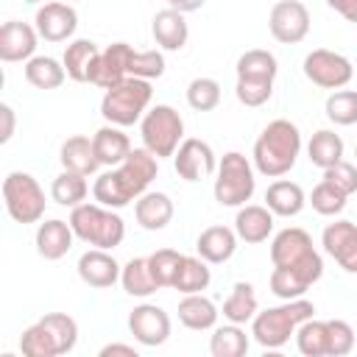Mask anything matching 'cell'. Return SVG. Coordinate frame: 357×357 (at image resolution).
<instances>
[{"mask_svg":"<svg viewBox=\"0 0 357 357\" xmlns=\"http://www.w3.org/2000/svg\"><path fill=\"white\" fill-rule=\"evenodd\" d=\"M271 262V293L282 301L301 298L324 276V259L315 251L312 237L298 226H287L273 237Z\"/></svg>","mask_w":357,"mask_h":357,"instance_id":"cell-1","label":"cell"},{"mask_svg":"<svg viewBox=\"0 0 357 357\" xmlns=\"http://www.w3.org/2000/svg\"><path fill=\"white\" fill-rule=\"evenodd\" d=\"M156 173H159V159L145 145L131 148L126 162H120L117 167H109L106 173H100L95 178L92 195L98 204H103L109 209H123L131 201H137L142 192H148Z\"/></svg>","mask_w":357,"mask_h":357,"instance_id":"cell-2","label":"cell"},{"mask_svg":"<svg viewBox=\"0 0 357 357\" xmlns=\"http://www.w3.org/2000/svg\"><path fill=\"white\" fill-rule=\"evenodd\" d=\"M298 153H301L298 126L279 117V120H271L262 128V134L257 137V142H254V167L268 178H279V176L293 170Z\"/></svg>","mask_w":357,"mask_h":357,"instance_id":"cell-3","label":"cell"},{"mask_svg":"<svg viewBox=\"0 0 357 357\" xmlns=\"http://www.w3.org/2000/svg\"><path fill=\"white\" fill-rule=\"evenodd\" d=\"M312 315H315L312 301H307L304 296L290 298L284 304H276V307H268V310L257 312L254 321H251V335L262 349H282L296 335L298 324L312 318Z\"/></svg>","mask_w":357,"mask_h":357,"instance_id":"cell-4","label":"cell"},{"mask_svg":"<svg viewBox=\"0 0 357 357\" xmlns=\"http://www.w3.org/2000/svg\"><path fill=\"white\" fill-rule=\"evenodd\" d=\"M70 226L78 240H84L92 248H117L126 237V223L117 212H112L103 204H78L70 212Z\"/></svg>","mask_w":357,"mask_h":357,"instance_id":"cell-5","label":"cell"},{"mask_svg":"<svg viewBox=\"0 0 357 357\" xmlns=\"http://www.w3.org/2000/svg\"><path fill=\"white\" fill-rule=\"evenodd\" d=\"M151 98H153L151 81L128 75L126 81H120V84H114L112 89L103 92L100 114H103L106 123L126 128V126H134L137 120H142Z\"/></svg>","mask_w":357,"mask_h":357,"instance_id":"cell-6","label":"cell"},{"mask_svg":"<svg viewBox=\"0 0 357 357\" xmlns=\"http://www.w3.org/2000/svg\"><path fill=\"white\" fill-rule=\"evenodd\" d=\"M139 134H142V145L156 159H165V156H173L176 148L181 145V139H184V120H181V114L173 106L156 103L151 112L142 114Z\"/></svg>","mask_w":357,"mask_h":357,"instance_id":"cell-7","label":"cell"},{"mask_svg":"<svg viewBox=\"0 0 357 357\" xmlns=\"http://www.w3.org/2000/svg\"><path fill=\"white\" fill-rule=\"evenodd\" d=\"M254 190H257V178H254L251 162L237 151L223 153L218 165V178L212 187L215 201L220 206H243L245 201H251Z\"/></svg>","mask_w":357,"mask_h":357,"instance_id":"cell-8","label":"cell"},{"mask_svg":"<svg viewBox=\"0 0 357 357\" xmlns=\"http://www.w3.org/2000/svg\"><path fill=\"white\" fill-rule=\"evenodd\" d=\"M3 204L11 220L17 223H39L45 215V190L31 173L14 170L3 178Z\"/></svg>","mask_w":357,"mask_h":357,"instance_id":"cell-9","label":"cell"},{"mask_svg":"<svg viewBox=\"0 0 357 357\" xmlns=\"http://www.w3.org/2000/svg\"><path fill=\"white\" fill-rule=\"evenodd\" d=\"M304 75L321 89H343L351 81L354 67L343 53L318 47L304 56Z\"/></svg>","mask_w":357,"mask_h":357,"instance_id":"cell-10","label":"cell"},{"mask_svg":"<svg viewBox=\"0 0 357 357\" xmlns=\"http://www.w3.org/2000/svg\"><path fill=\"white\" fill-rule=\"evenodd\" d=\"M271 36L282 45H298L310 33V11L301 0H279L268 14Z\"/></svg>","mask_w":357,"mask_h":357,"instance_id":"cell-11","label":"cell"},{"mask_svg":"<svg viewBox=\"0 0 357 357\" xmlns=\"http://www.w3.org/2000/svg\"><path fill=\"white\" fill-rule=\"evenodd\" d=\"M128 332L139 346H162L170 337V315L156 304H137L128 312Z\"/></svg>","mask_w":357,"mask_h":357,"instance_id":"cell-12","label":"cell"},{"mask_svg":"<svg viewBox=\"0 0 357 357\" xmlns=\"http://www.w3.org/2000/svg\"><path fill=\"white\" fill-rule=\"evenodd\" d=\"M173 167H176L178 178L201 181V178L212 176V170H215V151L204 139H195V137L181 139V145L173 153Z\"/></svg>","mask_w":357,"mask_h":357,"instance_id":"cell-13","label":"cell"},{"mask_svg":"<svg viewBox=\"0 0 357 357\" xmlns=\"http://www.w3.org/2000/svg\"><path fill=\"white\" fill-rule=\"evenodd\" d=\"M321 245L346 273H357V223L351 220L326 223L321 234Z\"/></svg>","mask_w":357,"mask_h":357,"instance_id":"cell-14","label":"cell"},{"mask_svg":"<svg viewBox=\"0 0 357 357\" xmlns=\"http://www.w3.org/2000/svg\"><path fill=\"white\" fill-rule=\"evenodd\" d=\"M33 25L45 42H67L78 28V14L70 3H45L36 8Z\"/></svg>","mask_w":357,"mask_h":357,"instance_id":"cell-15","label":"cell"},{"mask_svg":"<svg viewBox=\"0 0 357 357\" xmlns=\"http://www.w3.org/2000/svg\"><path fill=\"white\" fill-rule=\"evenodd\" d=\"M36 39H39L36 25H28V22H20V20L3 22V28H0V59L8 61V64L33 59Z\"/></svg>","mask_w":357,"mask_h":357,"instance_id":"cell-16","label":"cell"},{"mask_svg":"<svg viewBox=\"0 0 357 357\" xmlns=\"http://www.w3.org/2000/svg\"><path fill=\"white\" fill-rule=\"evenodd\" d=\"M75 268H78L81 282L89 284V287H98V290L112 287L120 279V271H123L120 262L106 248H89V251H84L78 257V265Z\"/></svg>","mask_w":357,"mask_h":357,"instance_id":"cell-17","label":"cell"},{"mask_svg":"<svg viewBox=\"0 0 357 357\" xmlns=\"http://www.w3.org/2000/svg\"><path fill=\"white\" fill-rule=\"evenodd\" d=\"M131 56H134V47H131L128 42H114V45H109L106 50H100V59H98L92 84L100 86V89H112L114 84L126 81V78H128Z\"/></svg>","mask_w":357,"mask_h":357,"instance_id":"cell-18","label":"cell"},{"mask_svg":"<svg viewBox=\"0 0 357 357\" xmlns=\"http://www.w3.org/2000/svg\"><path fill=\"white\" fill-rule=\"evenodd\" d=\"M98 59H100V47H98L92 39H73V42L64 47L61 64H64V70H67V78H73V81H78V84H86V81L92 84Z\"/></svg>","mask_w":357,"mask_h":357,"instance_id":"cell-19","label":"cell"},{"mask_svg":"<svg viewBox=\"0 0 357 357\" xmlns=\"http://www.w3.org/2000/svg\"><path fill=\"white\" fill-rule=\"evenodd\" d=\"M73 237H75V231H73L70 220L50 218L45 223H39V229H36V254L47 262H56L73 248Z\"/></svg>","mask_w":357,"mask_h":357,"instance_id":"cell-20","label":"cell"},{"mask_svg":"<svg viewBox=\"0 0 357 357\" xmlns=\"http://www.w3.org/2000/svg\"><path fill=\"white\" fill-rule=\"evenodd\" d=\"M234 231L248 245L265 243L273 231V212L268 206H259V204H243L237 209V218H234Z\"/></svg>","mask_w":357,"mask_h":357,"instance_id":"cell-21","label":"cell"},{"mask_svg":"<svg viewBox=\"0 0 357 357\" xmlns=\"http://www.w3.org/2000/svg\"><path fill=\"white\" fill-rule=\"evenodd\" d=\"M237 231L229 229V226H209L198 234L195 240V251L201 259H206L209 265H220V262H229L237 251Z\"/></svg>","mask_w":357,"mask_h":357,"instance_id":"cell-22","label":"cell"},{"mask_svg":"<svg viewBox=\"0 0 357 357\" xmlns=\"http://www.w3.org/2000/svg\"><path fill=\"white\" fill-rule=\"evenodd\" d=\"M151 33H153V39H156V45L162 50H181L187 45V39H190L187 20L176 8L156 11L153 20H151Z\"/></svg>","mask_w":357,"mask_h":357,"instance_id":"cell-23","label":"cell"},{"mask_svg":"<svg viewBox=\"0 0 357 357\" xmlns=\"http://www.w3.org/2000/svg\"><path fill=\"white\" fill-rule=\"evenodd\" d=\"M173 201L167 192H142L134 201V218L145 231H162L173 220Z\"/></svg>","mask_w":357,"mask_h":357,"instance_id":"cell-24","label":"cell"},{"mask_svg":"<svg viewBox=\"0 0 357 357\" xmlns=\"http://www.w3.org/2000/svg\"><path fill=\"white\" fill-rule=\"evenodd\" d=\"M92 145H95V156L103 167H117L120 162H126V156L131 153V139L128 134H123L120 126H112L106 123L103 128L95 131L92 137Z\"/></svg>","mask_w":357,"mask_h":357,"instance_id":"cell-25","label":"cell"},{"mask_svg":"<svg viewBox=\"0 0 357 357\" xmlns=\"http://www.w3.org/2000/svg\"><path fill=\"white\" fill-rule=\"evenodd\" d=\"M59 159H61V167L64 170H73V173H81V176H92L100 162L95 156V145L89 137L84 134H75V137H67L61 142V151H59Z\"/></svg>","mask_w":357,"mask_h":357,"instance_id":"cell-26","label":"cell"},{"mask_svg":"<svg viewBox=\"0 0 357 357\" xmlns=\"http://www.w3.org/2000/svg\"><path fill=\"white\" fill-rule=\"evenodd\" d=\"M307 204V195L304 190L296 184V181H287V178H276L268 190H265V206L279 215V218H296Z\"/></svg>","mask_w":357,"mask_h":357,"instance_id":"cell-27","label":"cell"},{"mask_svg":"<svg viewBox=\"0 0 357 357\" xmlns=\"http://www.w3.org/2000/svg\"><path fill=\"white\" fill-rule=\"evenodd\" d=\"M276 73H279L276 56L268 53V50H262V47L245 50V53L237 59V81H248V84H273V81H276Z\"/></svg>","mask_w":357,"mask_h":357,"instance_id":"cell-28","label":"cell"},{"mask_svg":"<svg viewBox=\"0 0 357 357\" xmlns=\"http://www.w3.org/2000/svg\"><path fill=\"white\" fill-rule=\"evenodd\" d=\"M218 307L212 298H206L204 293H187L181 301H178V321L187 326V329H195V332H204V329H215L218 324Z\"/></svg>","mask_w":357,"mask_h":357,"instance_id":"cell-29","label":"cell"},{"mask_svg":"<svg viewBox=\"0 0 357 357\" xmlns=\"http://www.w3.org/2000/svg\"><path fill=\"white\" fill-rule=\"evenodd\" d=\"M120 284H123V290H126L128 296H134V298H148L151 293L159 290V284H156V279H153V273H151L148 257H134V259H128V262L123 265V271H120Z\"/></svg>","mask_w":357,"mask_h":357,"instance_id":"cell-30","label":"cell"},{"mask_svg":"<svg viewBox=\"0 0 357 357\" xmlns=\"http://www.w3.org/2000/svg\"><path fill=\"white\" fill-rule=\"evenodd\" d=\"M259 312V304H257V293H254V284L251 282H237L229 293V298L223 301V318L229 324H248L254 321V315Z\"/></svg>","mask_w":357,"mask_h":357,"instance_id":"cell-31","label":"cell"},{"mask_svg":"<svg viewBox=\"0 0 357 357\" xmlns=\"http://www.w3.org/2000/svg\"><path fill=\"white\" fill-rule=\"evenodd\" d=\"M67 78V70L53 56H33L25 61V81L36 89H59Z\"/></svg>","mask_w":357,"mask_h":357,"instance_id":"cell-32","label":"cell"},{"mask_svg":"<svg viewBox=\"0 0 357 357\" xmlns=\"http://www.w3.org/2000/svg\"><path fill=\"white\" fill-rule=\"evenodd\" d=\"M307 156L315 167L326 170L332 165H337L343 159V139L340 134H335L332 128H321L312 134V139L307 142Z\"/></svg>","mask_w":357,"mask_h":357,"instance_id":"cell-33","label":"cell"},{"mask_svg":"<svg viewBox=\"0 0 357 357\" xmlns=\"http://www.w3.org/2000/svg\"><path fill=\"white\" fill-rule=\"evenodd\" d=\"M209 262L201 259V257H181L178 262V271H176V279H173V287L178 293H201L209 287L212 282V271L206 268Z\"/></svg>","mask_w":357,"mask_h":357,"instance_id":"cell-34","label":"cell"},{"mask_svg":"<svg viewBox=\"0 0 357 357\" xmlns=\"http://www.w3.org/2000/svg\"><path fill=\"white\" fill-rule=\"evenodd\" d=\"M296 346L304 357H329V326L326 321L307 318L296 329Z\"/></svg>","mask_w":357,"mask_h":357,"instance_id":"cell-35","label":"cell"},{"mask_svg":"<svg viewBox=\"0 0 357 357\" xmlns=\"http://www.w3.org/2000/svg\"><path fill=\"white\" fill-rule=\"evenodd\" d=\"M86 192H89L86 176L73 173V170H61V173L53 178V184H50V198H53L59 206H70V209L78 206V204H84Z\"/></svg>","mask_w":357,"mask_h":357,"instance_id":"cell-36","label":"cell"},{"mask_svg":"<svg viewBox=\"0 0 357 357\" xmlns=\"http://www.w3.org/2000/svg\"><path fill=\"white\" fill-rule=\"evenodd\" d=\"M248 335L245 329H240V324H226L218 326L209 337V351L212 357H243L248 351Z\"/></svg>","mask_w":357,"mask_h":357,"instance_id":"cell-37","label":"cell"},{"mask_svg":"<svg viewBox=\"0 0 357 357\" xmlns=\"http://www.w3.org/2000/svg\"><path fill=\"white\" fill-rule=\"evenodd\" d=\"M39 321L53 335L59 354H67V351L75 349V343H78V324H75V318H70L67 312H47Z\"/></svg>","mask_w":357,"mask_h":357,"instance_id":"cell-38","label":"cell"},{"mask_svg":"<svg viewBox=\"0 0 357 357\" xmlns=\"http://www.w3.org/2000/svg\"><path fill=\"white\" fill-rule=\"evenodd\" d=\"M20 351L25 357H59V349H56V340L53 335L42 326V321L31 324L22 337H20Z\"/></svg>","mask_w":357,"mask_h":357,"instance_id":"cell-39","label":"cell"},{"mask_svg":"<svg viewBox=\"0 0 357 357\" xmlns=\"http://www.w3.org/2000/svg\"><path fill=\"white\" fill-rule=\"evenodd\" d=\"M324 109L335 126H354L357 123V92L354 89H335L326 98Z\"/></svg>","mask_w":357,"mask_h":357,"instance_id":"cell-40","label":"cell"},{"mask_svg":"<svg viewBox=\"0 0 357 357\" xmlns=\"http://www.w3.org/2000/svg\"><path fill=\"white\" fill-rule=\"evenodd\" d=\"M187 103L195 112H212L220 103V84L215 78H206V75L192 78L187 86Z\"/></svg>","mask_w":357,"mask_h":357,"instance_id":"cell-41","label":"cell"},{"mask_svg":"<svg viewBox=\"0 0 357 357\" xmlns=\"http://www.w3.org/2000/svg\"><path fill=\"white\" fill-rule=\"evenodd\" d=\"M181 257H184V254H178V251H173V248H159V251H153V254L148 257V265H151V273H153L159 290H162V287H173V279H176V271H178Z\"/></svg>","mask_w":357,"mask_h":357,"instance_id":"cell-42","label":"cell"},{"mask_svg":"<svg viewBox=\"0 0 357 357\" xmlns=\"http://www.w3.org/2000/svg\"><path fill=\"white\" fill-rule=\"evenodd\" d=\"M346 198H349V195H343L340 190H335L329 181H321V184L312 187V192H310L312 209H315L318 215H326V218L340 215V212L346 209Z\"/></svg>","mask_w":357,"mask_h":357,"instance_id":"cell-43","label":"cell"},{"mask_svg":"<svg viewBox=\"0 0 357 357\" xmlns=\"http://www.w3.org/2000/svg\"><path fill=\"white\" fill-rule=\"evenodd\" d=\"M128 75L145 78V81L165 75V56H162V50H134L131 64H128Z\"/></svg>","mask_w":357,"mask_h":357,"instance_id":"cell-44","label":"cell"},{"mask_svg":"<svg viewBox=\"0 0 357 357\" xmlns=\"http://www.w3.org/2000/svg\"><path fill=\"white\" fill-rule=\"evenodd\" d=\"M329 326V357H346L354 349V329L343 318L326 321Z\"/></svg>","mask_w":357,"mask_h":357,"instance_id":"cell-45","label":"cell"},{"mask_svg":"<svg viewBox=\"0 0 357 357\" xmlns=\"http://www.w3.org/2000/svg\"><path fill=\"white\" fill-rule=\"evenodd\" d=\"M324 181H329L343 195H351V192H357V165L340 159L337 165H332V167L324 170Z\"/></svg>","mask_w":357,"mask_h":357,"instance_id":"cell-46","label":"cell"},{"mask_svg":"<svg viewBox=\"0 0 357 357\" xmlns=\"http://www.w3.org/2000/svg\"><path fill=\"white\" fill-rule=\"evenodd\" d=\"M234 95H237V100H240L243 106L257 109V106H262V103L271 100V95H273V84H248V81H237Z\"/></svg>","mask_w":357,"mask_h":357,"instance_id":"cell-47","label":"cell"},{"mask_svg":"<svg viewBox=\"0 0 357 357\" xmlns=\"http://www.w3.org/2000/svg\"><path fill=\"white\" fill-rule=\"evenodd\" d=\"M326 6L335 8L343 20H349V22L357 25V0H326Z\"/></svg>","mask_w":357,"mask_h":357,"instance_id":"cell-48","label":"cell"},{"mask_svg":"<svg viewBox=\"0 0 357 357\" xmlns=\"http://www.w3.org/2000/svg\"><path fill=\"white\" fill-rule=\"evenodd\" d=\"M0 117H3V128H0V142H8L14 137V109L8 103H0Z\"/></svg>","mask_w":357,"mask_h":357,"instance_id":"cell-49","label":"cell"},{"mask_svg":"<svg viewBox=\"0 0 357 357\" xmlns=\"http://www.w3.org/2000/svg\"><path fill=\"white\" fill-rule=\"evenodd\" d=\"M112 354H123V357H137V349L128 343H109L100 349V357H112Z\"/></svg>","mask_w":357,"mask_h":357,"instance_id":"cell-50","label":"cell"},{"mask_svg":"<svg viewBox=\"0 0 357 357\" xmlns=\"http://www.w3.org/2000/svg\"><path fill=\"white\" fill-rule=\"evenodd\" d=\"M167 3H170V8L181 11V14H190V11H198L206 0H167Z\"/></svg>","mask_w":357,"mask_h":357,"instance_id":"cell-51","label":"cell"},{"mask_svg":"<svg viewBox=\"0 0 357 357\" xmlns=\"http://www.w3.org/2000/svg\"><path fill=\"white\" fill-rule=\"evenodd\" d=\"M25 3H42V0H25Z\"/></svg>","mask_w":357,"mask_h":357,"instance_id":"cell-52","label":"cell"},{"mask_svg":"<svg viewBox=\"0 0 357 357\" xmlns=\"http://www.w3.org/2000/svg\"><path fill=\"white\" fill-rule=\"evenodd\" d=\"M354 156H357V148H354Z\"/></svg>","mask_w":357,"mask_h":357,"instance_id":"cell-53","label":"cell"}]
</instances>
